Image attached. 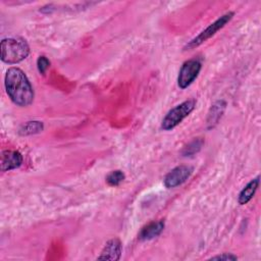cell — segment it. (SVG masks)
<instances>
[{
  "mask_svg": "<svg viewBox=\"0 0 261 261\" xmlns=\"http://www.w3.org/2000/svg\"><path fill=\"white\" fill-rule=\"evenodd\" d=\"M193 167L189 165H178L171 169L164 177V186L168 189L175 188L184 184L192 174Z\"/></svg>",
  "mask_w": 261,
  "mask_h": 261,
  "instance_id": "6",
  "label": "cell"
},
{
  "mask_svg": "<svg viewBox=\"0 0 261 261\" xmlns=\"http://www.w3.org/2000/svg\"><path fill=\"white\" fill-rule=\"evenodd\" d=\"M5 89L11 101L20 107L29 106L34 101V89L25 75L18 67H10L5 74Z\"/></svg>",
  "mask_w": 261,
  "mask_h": 261,
  "instance_id": "1",
  "label": "cell"
},
{
  "mask_svg": "<svg viewBox=\"0 0 261 261\" xmlns=\"http://www.w3.org/2000/svg\"><path fill=\"white\" fill-rule=\"evenodd\" d=\"M1 60L8 64L22 61L30 53V46L22 38H6L1 41Z\"/></svg>",
  "mask_w": 261,
  "mask_h": 261,
  "instance_id": "2",
  "label": "cell"
},
{
  "mask_svg": "<svg viewBox=\"0 0 261 261\" xmlns=\"http://www.w3.org/2000/svg\"><path fill=\"white\" fill-rule=\"evenodd\" d=\"M196 101L194 99L187 100L172 109H170L164 116L161 122V128L164 130H170L178 125L189 114L195 109Z\"/></svg>",
  "mask_w": 261,
  "mask_h": 261,
  "instance_id": "3",
  "label": "cell"
},
{
  "mask_svg": "<svg viewBox=\"0 0 261 261\" xmlns=\"http://www.w3.org/2000/svg\"><path fill=\"white\" fill-rule=\"evenodd\" d=\"M44 128V124L42 121H38V120H31V121H27L23 124H21V126L19 127L18 134L21 136H29V135H34V134H38L41 133Z\"/></svg>",
  "mask_w": 261,
  "mask_h": 261,
  "instance_id": "12",
  "label": "cell"
},
{
  "mask_svg": "<svg viewBox=\"0 0 261 261\" xmlns=\"http://www.w3.org/2000/svg\"><path fill=\"white\" fill-rule=\"evenodd\" d=\"M121 255V243L118 239H112L106 243L98 259L102 260H119Z\"/></svg>",
  "mask_w": 261,
  "mask_h": 261,
  "instance_id": "8",
  "label": "cell"
},
{
  "mask_svg": "<svg viewBox=\"0 0 261 261\" xmlns=\"http://www.w3.org/2000/svg\"><path fill=\"white\" fill-rule=\"evenodd\" d=\"M225 106H226V103L223 100H219L212 105L207 118V123L209 127H213L214 124L217 123V121L219 120V118L221 117L225 109Z\"/></svg>",
  "mask_w": 261,
  "mask_h": 261,
  "instance_id": "11",
  "label": "cell"
},
{
  "mask_svg": "<svg viewBox=\"0 0 261 261\" xmlns=\"http://www.w3.org/2000/svg\"><path fill=\"white\" fill-rule=\"evenodd\" d=\"M212 260H237L238 257L232 255V254H228V253H223L221 255H217L211 258Z\"/></svg>",
  "mask_w": 261,
  "mask_h": 261,
  "instance_id": "16",
  "label": "cell"
},
{
  "mask_svg": "<svg viewBox=\"0 0 261 261\" xmlns=\"http://www.w3.org/2000/svg\"><path fill=\"white\" fill-rule=\"evenodd\" d=\"M202 68V63L199 59H190L182 63L178 76L177 85L180 89L188 88L199 75Z\"/></svg>",
  "mask_w": 261,
  "mask_h": 261,
  "instance_id": "5",
  "label": "cell"
},
{
  "mask_svg": "<svg viewBox=\"0 0 261 261\" xmlns=\"http://www.w3.org/2000/svg\"><path fill=\"white\" fill-rule=\"evenodd\" d=\"M259 176H257L256 178L250 180L245 187L244 189L240 192L239 197H238V202L241 205H245L247 204L255 195L258 186H259Z\"/></svg>",
  "mask_w": 261,
  "mask_h": 261,
  "instance_id": "10",
  "label": "cell"
},
{
  "mask_svg": "<svg viewBox=\"0 0 261 261\" xmlns=\"http://www.w3.org/2000/svg\"><path fill=\"white\" fill-rule=\"evenodd\" d=\"M233 12L232 11H228L226 13H224L223 15H221L219 18H217L214 22H212L211 24H209L204 31H202L197 37H195L194 39H192L185 47L184 50H192L198 46H200L201 44H203L204 42H206L208 39H210L212 36H214L220 29H222L233 16Z\"/></svg>",
  "mask_w": 261,
  "mask_h": 261,
  "instance_id": "4",
  "label": "cell"
},
{
  "mask_svg": "<svg viewBox=\"0 0 261 261\" xmlns=\"http://www.w3.org/2000/svg\"><path fill=\"white\" fill-rule=\"evenodd\" d=\"M50 66V60L46 57V56H40L37 60V67L40 73L44 74L46 72V70L48 69V67Z\"/></svg>",
  "mask_w": 261,
  "mask_h": 261,
  "instance_id": "15",
  "label": "cell"
},
{
  "mask_svg": "<svg viewBox=\"0 0 261 261\" xmlns=\"http://www.w3.org/2000/svg\"><path fill=\"white\" fill-rule=\"evenodd\" d=\"M203 140L202 139H195V140H193L191 143H189L185 148H184V150H182V152H181V154H182V156H192V155H194V154H196V153H198L200 150H201V148H202V146H203Z\"/></svg>",
  "mask_w": 261,
  "mask_h": 261,
  "instance_id": "13",
  "label": "cell"
},
{
  "mask_svg": "<svg viewBox=\"0 0 261 261\" xmlns=\"http://www.w3.org/2000/svg\"><path fill=\"white\" fill-rule=\"evenodd\" d=\"M22 163V156L18 151L6 150L1 155V170L8 171L18 168Z\"/></svg>",
  "mask_w": 261,
  "mask_h": 261,
  "instance_id": "7",
  "label": "cell"
},
{
  "mask_svg": "<svg viewBox=\"0 0 261 261\" xmlns=\"http://www.w3.org/2000/svg\"><path fill=\"white\" fill-rule=\"evenodd\" d=\"M163 228H164V221H162V220L150 222L149 224H147L146 226H144L142 228V230L140 231V234H139V239L143 240V241L152 240V239L158 237L162 232Z\"/></svg>",
  "mask_w": 261,
  "mask_h": 261,
  "instance_id": "9",
  "label": "cell"
},
{
  "mask_svg": "<svg viewBox=\"0 0 261 261\" xmlns=\"http://www.w3.org/2000/svg\"><path fill=\"white\" fill-rule=\"evenodd\" d=\"M124 177L125 175L121 170H113L106 176V181L109 186L116 187L123 181Z\"/></svg>",
  "mask_w": 261,
  "mask_h": 261,
  "instance_id": "14",
  "label": "cell"
}]
</instances>
